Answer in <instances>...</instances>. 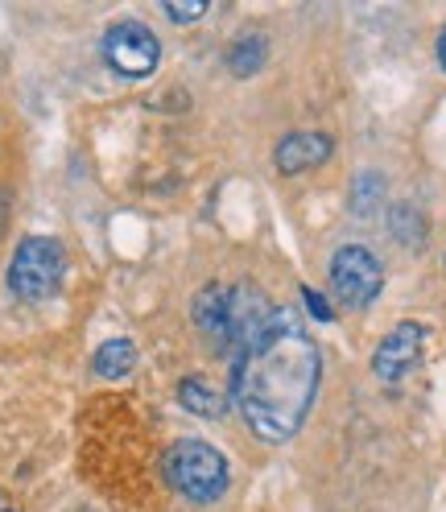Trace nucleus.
<instances>
[{
    "instance_id": "nucleus-1",
    "label": "nucleus",
    "mask_w": 446,
    "mask_h": 512,
    "mask_svg": "<svg viewBox=\"0 0 446 512\" xmlns=\"http://www.w3.org/2000/svg\"><path fill=\"white\" fill-rule=\"evenodd\" d=\"M323 356L294 310H273L232 368V401L244 426L265 442H290L314 405Z\"/></svg>"
},
{
    "instance_id": "nucleus-2",
    "label": "nucleus",
    "mask_w": 446,
    "mask_h": 512,
    "mask_svg": "<svg viewBox=\"0 0 446 512\" xmlns=\"http://www.w3.org/2000/svg\"><path fill=\"white\" fill-rule=\"evenodd\" d=\"M162 471L170 479V488L182 500H195V504H215L232 484L223 451H215V446L203 438H178L166 451Z\"/></svg>"
},
{
    "instance_id": "nucleus-3",
    "label": "nucleus",
    "mask_w": 446,
    "mask_h": 512,
    "mask_svg": "<svg viewBox=\"0 0 446 512\" xmlns=\"http://www.w3.org/2000/svg\"><path fill=\"white\" fill-rule=\"evenodd\" d=\"M67 277V252L50 236H25L9 261V290L21 302H46L62 290Z\"/></svg>"
},
{
    "instance_id": "nucleus-4",
    "label": "nucleus",
    "mask_w": 446,
    "mask_h": 512,
    "mask_svg": "<svg viewBox=\"0 0 446 512\" xmlns=\"http://www.w3.org/2000/svg\"><path fill=\"white\" fill-rule=\"evenodd\" d=\"M385 290V269L364 244H343L331 256V298L343 310H368Z\"/></svg>"
},
{
    "instance_id": "nucleus-5",
    "label": "nucleus",
    "mask_w": 446,
    "mask_h": 512,
    "mask_svg": "<svg viewBox=\"0 0 446 512\" xmlns=\"http://www.w3.org/2000/svg\"><path fill=\"white\" fill-rule=\"evenodd\" d=\"M104 62L124 79H145L162 62V42L141 21H116L104 34Z\"/></svg>"
},
{
    "instance_id": "nucleus-6",
    "label": "nucleus",
    "mask_w": 446,
    "mask_h": 512,
    "mask_svg": "<svg viewBox=\"0 0 446 512\" xmlns=\"http://www.w3.org/2000/svg\"><path fill=\"white\" fill-rule=\"evenodd\" d=\"M422 347H426V327H422V323H413V318L397 323L385 339L376 343V351H372V372H376V380H385V384L405 380L413 368H418Z\"/></svg>"
},
{
    "instance_id": "nucleus-7",
    "label": "nucleus",
    "mask_w": 446,
    "mask_h": 512,
    "mask_svg": "<svg viewBox=\"0 0 446 512\" xmlns=\"http://www.w3.org/2000/svg\"><path fill=\"white\" fill-rule=\"evenodd\" d=\"M335 153V141L327 133H314V128H302V133H290L277 141V153L273 162L281 174H306V170H318Z\"/></svg>"
},
{
    "instance_id": "nucleus-8",
    "label": "nucleus",
    "mask_w": 446,
    "mask_h": 512,
    "mask_svg": "<svg viewBox=\"0 0 446 512\" xmlns=\"http://www.w3.org/2000/svg\"><path fill=\"white\" fill-rule=\"evenodd\" d=\"M178 401L190 409V413H199V418H223V409H228V397H223L211 380L203 376H190L178 384Z\"/></svg>"
},
{
    "instance_id": "nucleus-9",
    "label": "nucleus",
    "mask_w": 446,
    "mask_h": 512,
    "mask_svg": "<svg viewBox=\"0 0 446 512\" xmlns=\"http://www.w3.org/2000/svg\"><path fill=\"white\" fill-rule=\"evenodd\" d=\"M91 368H95V376H104V380L129 376V372L137 368V347H133L129 339H108V343L95 347Z\"/></svg>"
},
{
    "instance_id": "nucleus-10",
    "label": "nucleus",
    "mask_w": 446,
    "mask_h": 512,
    "mask_svg": "<svg viewBox=\"0 0 446 512\" xmlns=\"http://www.w3.org/2000/svg\"><path fill=\"white\" fill-rule=\"evenodd\" d=\"M195 323L223 343V335H228V290L223 285H207V290L195 298Z\"/></svg>"
},
{
    "instance_id": "nucleus-11",
    "label": "nucleus",
    "mask_w": 446,
    "mask_h": 512,
    "mask_svg": "<svg viewBox=\"0 0 446 512\" xmlns=\"http://www.w3.org/2000/svg\"><path fill=\"white\" fill-rule=\"evenodd\" d=\"M265 54H269V46H265V38H257V34H244L232 50H228V67H232V75H257L261 71V62H265Z\"/></svg>"
},
{
    "instance_id": "nucleus-12",
    "label": "nucleus",
    "mask_w": 446,
    "mask_h": 512,
    "mask_svg": "<svg viewBox=\"0 0 446 512\" xmlns=\"http://www.w3.org/2000/svg\"><path fill=\"white\" fill-rule=\"evenodd\" d=\"M302 302H306V310H310V318L314 323H331L335 318V306L318 294V290H310V285H302Z\"/></svg>"
},
{
    "instance_id": "nucleus-13",
    "label": "nucleus",
    "mask_w": 446,
    "mask_h": 512,
    "mask_svg": "<svg viewBox=\"0 0 446 512\" xmlns=\"http://www.w3.org/2000/svg\"><path fill=\"white\" fill-rule=\"evenodd\" d=\"M162 13L170 21H178V25H190V21H199L207 13V5H203V0H195V5H162Z\"/></svg>"
},
{
    "instance_id": "nucleus-14",
    "label": "nucleus",
    "mask_w": 446,
    "mask_h": 512,
    "mask_svg": "<svg viewBox=\"0 0 446 512\" xmlns=\"http://www.w3.org/2000/svg\"><path fill=\"white\" fill-rule=\"evenodd\" d=\"M438 62H442V71H446V29H442V38H438Z\"/></svg>"
},
{
    "instance_id": "nucleus-15",
    "label": "nucleus",
    "mask_w": 446,
    "mask_h": 512,
    "mask_svg": "<svg viewBox=\"0 0 446 512\" xmlns=\"http://www.w3.org/2000/svg\"><path fill=\"white\" fill-rule=\"evenodd\" d=\"M0 512H9V508H0Z\"/></svg>"
}]
</instances>
